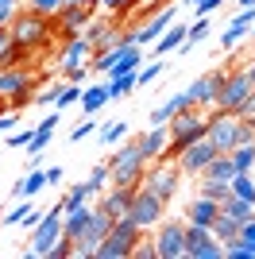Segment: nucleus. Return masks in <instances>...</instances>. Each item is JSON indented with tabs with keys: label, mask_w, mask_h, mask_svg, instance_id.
<instances>
[{
	"label": "nucleus",
	"mask_w": 255,
	"mask_h": 259,
	"mask_svg": "<svg viewBox=\"0 0 255 259\" xmlns=\"http://www.w3.org/2000/svg\"><path fill=\"white\" fill-rule=\"evenodd\" d=\"M205 128H209V116H201L197 108H182V112H174V116L166 120L170 143H166V151H162V159H178L193 140H201V136H205Z\"/></svg>",
	"instance_id": "obj_1"
},
{
	"label": "nucleus",
	"mask_w": 255,
	"mask_h": 259,
	"mask_svg": "<svg viewBox=\"0 0 255 259\" xmlns=\"http://www.w3.org/2000/svg\"><path fill=\"white\" fill-rule=\"evenodd\" d=\"M108 186H139L143 182V174H147V159L139 151V143H124L116 151L108 155Z\"/></svg>",
	"instance_id": "obj_2"
},
{
	"label": "nucleus",
	"mask_w": 255,
	"mask_h": 259,
	"mask_svg": "<svg viewBox=\"0 0 255 259\" xmlns=\"http://www.w3.org/2000/svg\"><path fill=\"white\" fill-rule=\"evenodd\" d=\"M139 236H143V228L132 217H116L112 228H108V236L97 244L93 259H132V248L139 244Z\"/></svg>",
	"instance_id": "obj_3"
},
{
	"label": "nucleus",
	"mask_w": 255,
	"mask_h": 259,
	"mask_svg": "<svg viewBox=\"0 0 255 259\" xmlns=\"http://www.w3.org/2000/svg\"><path fill=\"white\" fill-rule=\"evenodd\" d=\"M8 31H12V39H16L20 47L35 51V47H42L47 39H51V20L39 16V12H31V8H23V12H16V16L8 20Z\"/></svg>",
	"instance_id": "obj_4"
},
{
	"label": "nucleus",
	"mask_w": 255,
	"mask_h": 259,
	"mask_svg": "<svg viewBox=\"0 0 255 259\" xmlns=\"http://www.w3.org/2000/svg\"><path fill=\"white\" fill-rule=\"evenodd\" d=\"M62 213H66L62 201H58L54 209H47V213H42V221L31 228V248L23 251L27 259H47V251L54 248V240L62 236Z\"/></svg>",
	"instance_id": "obj_5"
},
{
	"label": "nucleus",
	"mask_w": 255,
	"mask_h": 259,
	"mask_svg": "<svg viewBox=\"0 0 255 259\" xmlns=\"http://www.w3.org/2000/svg\"><path fill=\"white\" fill-rule=\"evenodd\" d=\"M155 251L159 259H186V221L162 217L155 225Z\"/></svg>",
	"instance_id": "obj_6"
},
{
	"label": "nucleus",
	"mask_w": 255,
	"mask_h": 259,
	"mask_svg": "<svg viewBox=\"0 0 255 259\" xmlns=\"http://www.w3.org/2000/svg\"><path fill=\"white\" fill-rule=\"evenodd\" d=\"M205 136H209V143L217 151H232L236 143H240V116H236V112H224V108H212Z\"/></svg>",
	"instance_id": "obj_7"
},
{
	"label": "nucleus",
	"mask_w": 255,
	"mask_h": 259,
	"mask_svg": "<svg viewBox=\"0 0 255 259\" xmlns=\"http://www.w3.org/2000/svg\"><path fill=\"white\" fill-rule=\"evenodd\" d=\"M182 178H186V174L178 170V162H170V159H159V166L143 174V182H139V186H143V190H151L155 197H162V201H170V197L178 194Z\"/></svg>",
	"instance_id": "obj_8"
},
{
	"label": "nucleus",
	"mask_w": 255,
	"mask_h": 259,
	"mask_svg": "<svg viewBox=\"0 0 255 259\" xmlns=\"http://www.w3.org/2000/svg\"><path fill=\"white\" fill-rule=\"evenodd\" d=\"M186 259H224V244L212 236V228L186 221Z\"/></svg>",
	"instance_id": "obj_9"
},
{
	"label": "nucleus",
	"mask_w": 255,
	"mask_h": 259,
	"mask_svg": "<svg viewBox=\"0 0 255 259\" xmlns=\"http://www.w3.org/2000/svg\"><path fill=\"white\" fill-rule=\"evenodd\" d=\"M251 77H247V70H228V77H224L221 93H217V108H224V112H240L244 108V101L251 97Z\"/></svg>",
	"instance_id": "obj_10"
},
{
	"label": "nucleus",
	"mask_w": 255,
	"mask_h": 259,
	"mask_svg": "<svg viewBox=\"0 0 255 259\" xmlns=\"http://www.w3.org/2000/svg\"><path fill=\"white\" fill-rule=\"evenodd\" d=\"M128 217H132V221H136V225L147 232V228H155L162 217H166V201H162V197H155L151 190H143V186H139L136 197H132V209H128Z\"/></svg>",
	"instance_id": "obj_11"
},
{
	"label": "nucleus",
	"mask_w": 255,
	"mask_h": 259,
	"mask_svg": "<svg viewBox=\"0 0 255 259\" xmlns=\"http://www.w3.org/2000/svg\"><path fill=\"white\" fill-rule=\"evenodd\" d=\"M31 74L23 66H0V97H8L12 108H23L31 101Z\"/></svg>",
	"instance_id": "obj_12"
},
{
	"label": "nucleus",
	"mask_w": 255,
	"mask_h": 259,
	"mask_svg": "<svg viewBox=\"0 0 255 259\" xmlns=\"http://www.w3.org/2000/svg\"><path fill=\"white\" fill-rule=\"evenodd\" d=\"M212 159H217V147L209 143V136H201V140H193L174 162H178V170L186 174V178H201V170L209 166Z\"/></svg>",
	"instance_id": "obj_13"
},
{
	"label": "nucleus",
	"mask_w": 255,
	"mask_h": 259,
	"mask_svg": "<svg viewBox=\"0 0 255 259\" xmlns=\"http://www.w3.org/2000/svg\"><path fill=\"white\" fill-rule=\"evenodd\" d=\"M170 23H174V4H166L162 12H155V16H147L143 23H136L132 31H128V43H136V47H147V43H155L162 31H166Z\"/></svg>",
	"instance_id": "obj_14"
},
{
	"label": "nucleus",
	"mask_w": 255,
	"mask_h": 259,
	"mask_svg": "<svg viewBox=\"0 0 255 259\" xmlns=\"http://www.w3.org/2000/svg\"><path fill=\"white\" fill-rule=\"evenodd\" d=\"M224 77H228V70H209V74L197 77V81L190 85V101H193V108H217V93H221Z\"/></svg>",
	"instance_id": "obj_15"
},
{
	"label": "nucleus",
	"mask_w": 255,
	"mask_h": 259,
	"mask_svg": "<svg viewBox=\"0 0 255 259\" xmlns=\"http://www.w3.org/2000/svg\"><path fill=\"white\" fill-rule=\"evenodd\" d=\"M136 190H139V186H105V190H101V197H97V209H105L112 221H116V217H128Z\"/></svg>",
	"instance_id": "obj_16"
},
{
	"label": "nucleus",
	"mask_w": 255,
	"mask_h": 259,
	"mask_svg": "<svg viewBox=\"0 0 255 259\" xmlns=\"http://www.w3.org/2000/svg\"><path fill=\"white\" fill-rule=\"evenodd\" d=\"M58 66H62V70H74V66H93V43H89L85 35H74V39L62 47V54H58Z\"/></svg>",
	"instance_id": "obj_17"
},
{
	"label": "nucleus",
	"mask_w": 255,
	"mask_h": 259,
	"mask_svg": "<svg viewBox=\"0 0 255 259\" xmlns=\"http://www.w3.org/2000/svg\"><path fill=\"white\" fill-rule=\"evenodd\" d=\"M136 143H139V151H143V159H147V162L162 159V151H166V143H170L166 124H159V128H151V124H147V132H139Z\"/></svg>",
	"instance_id": "obj_18"
},
{
	"label": "nucleus",
	"mask_w": 255,
	"mask_h": 259,
	"mask_svg": "<svg viewBox=\"0 0 255 259\" xmlns=\"http://www.w3.org/2000/svg\"><path fill=\"white\" fill-rule=\"evenodd\" d=\"M251 23H255V8H240V16H236V20L221 31V47H224V51H232V47L251 31Z\"/></svg>",
	"instance_id": "obj_19"
},
{
	"label": "nucleus",
	"mask_w": 255,
	"mask_h": 259,
	"mask_svg": "<svg viewBox=\"0 0 255 259\" xmlns=\"http://www.w3.org/2000/svg\"><path fill=\"white\" fill-rule=\"evenodd\" d=\"M217 217H221V201H209V197H201V194H197V201H190V209H186V221H190V225L212 228Z\"/></svg>",
	"instance_id": "obj_20"
},
{
	"label": "nucleus",
	"mask_w": 255,
	"mask_h": 259,
	"mask_svg": "<svg viewBox=\"0 0 255 259\" xmlns=\"http://www.w3.org/2000/svg\"><path fill=\"white\" fill-rule=\"evenodd\" d=\"M186 31H190V27H182V23H170L166 31L159 35V43H155V51H151L147 58H166V54H174L182 43H186Z\"/></svg>",
	"instance_id": "obj_21"
},
{
	"label": "nucleus",
	"mask_w": 255,
	"mask_h": 259,
	"mask_svg": "<svg viewBox=\"0 0 255 259\" xmlns=\"http://www.w3.org/2000/svg\"><path fill=\"white\" fill-rule=\"evenodd\" d=\"M232 174H236L232 155H228V151H217V159L201 170V178H209V182H232Z\"/></svg>",
	"instance_id": "obj_22"
},
{
	"label": "nucleus",
	"mask_w": 255,
	"mask_h": 259,
	"mask_svg": "<svg viewBox=\"0 0 255 259\" xmlns=\"http://www.w3.org/2000/svg\"><path fill=\"white\" fill-rule=\"evenodd\" d=\"M89 217H93V209H89V201H85L81 209H74V213H66V221H62V236L74 244L77 236H81L85 228H89Z\"/></svg>",
	"instance_id": "obj_23"
},
{
	"label": "nucleus",
	"mask_w": 255,
	"mask_h": 259,
	"mask_svg": "<svg viewBox=\"0 0 255 259\" xmlns=\"http://www.w3.org/2000/svg\"><path fill=\"white\" fill-rule=\"evenodd\" d=\"M209 31H212L209 16H197V20L190 23V31H186V43H182L178 51H182V54H190V51H193L197 43H205V39H209Z\"/></svg>",
	"instance_id": "obj_24"
},
{
	"label": "nucleus",
	"mask_w": 255,
	"mask_h": 259,
	"mask_svg": "<svg viewBox=\"0 0 255 259\" xmlns=\"http://www.w3.org/2000/svg\"><path fill=\"white\" fill-rule=\"evenodd\" d=\"M251 209H255L251 201H244V197H236V194L228 197V201H221V213H224V217H232L236 225H244V221H251V217H255Z\"/></svg>",
	"instance_id": "obj_25"
},
{
	"label": "nucleus",
	"mask_w": 255,
	"mask_h": 259,
	"mask_svg": "<svg viewBox=\"0 0 255 259\" xmlns=\"http://www.w3.org/2000/svg\"><path fill=\"white\" fill-rule=\"evenodd\" d=\"M108 101H112V97H108V85H93V89H81V101H77V105L93 116V112H101Z\"/></svg>",
	"instance_id": "obj_26"
},
{
	"label": "nucleus",
	"mask_w": 255,
	"mask_h": 259,
	"mask_svg": "<svg viewBox=\"0 0 255 259\" xmlns=\"http://www.w3.org/2000/svg\"><path fill=\"white\" fill-rule=\"evenodd\" d=\"M212 236H217V240L224 244V248H228V244H232V240L240 236V225H236L232 217H224V213H221L217 221H212Z\"/></svg>",
	"instance_id": "obj_27"
},
{
	"label": "nucleus",
	"mask_w": 255,
	"mask_h": 259,
	"mask_svg": "<svg viewBox=\"0 0 255 259\" xmlns=\"http://www.w3.org/2000/svg\"><path fill=\"white\" fill-rule=\"evenodd\" d=\"M228 186H232V194H236V197H244V201H251V205H255V182H251V170H236Z\"/></svg>",
	"instance_id": "obj_28"
},
{
	"label": "nucleus",
	"mask_w": 255,
	"mask_h": 259,
	"mask_svg": "<svg viewBox=\"0 0 255 259\" xmlns=\"http://www.w3.org/2000/svg\"><path fill=\"white\" fill-rule=\"evenodd\" d=\"M42 186H47V170L31 166V174H27V178H23V182L16 186V194H20V197H35V194L42 190Z\"/></svg>",
	"instance_id": "obj_29"
},
{
	"label": "nucleus",
	"mask_w": 255,
	"mask_h": 259,
	"mask_svg": "<svg viewBox=\"0 0 255 259\" xmlns=\"http://www.w3.org/2000/svg\"><path fill=\"white\" fill-rule=\"evenodd\" d=\"M132 89H139V85H136V74H116V77H108V97H112V101L128 97Z\"/></svg>",
	"instance_id": "obj_30"
},
{
	"label": "nucleus",
	"mask_w": 255,
	"mask_h": 259,
	"mask_svg": "<svg viewBox=\"0 0 255 259\" xmlns=\"http://www.w3.org/2000/svg\"><path fill=\"white\" fill-rule=\"evenodd\" d=\"M228 155H232L236 170H251V166H255V140H251V143H236Z\"/></svg>",
	"instance_id": "obj_31"
},
{
	"label": "nucleus",
	"mask_w": 255,
	"mask_h": 259,
	"mask_svg": "<svg viewBox=\"0 0 255 259\" xmlns=\"http://www.w3.org/2000/svg\"><path fill=\"white\" fill-rule=\"evenodd\" d=\"M201 197H209V201H228V197H232V186H228V182H209V178H201Z\"/></svg>",
	"instance_id": "obj_32"
},
{
	"label": "nucleus",
	"mask_w": 255,
	"mask_h": 259,
	"mask_svg": "<svg viewBox=\"0 0 255 259\" xmlns=\"http://www.w3.org/2000/svg\"><path fill=\"white\" fill-rule=\"evenodd\" d=\"M77 101H81V85H74V81H62V89H58V101H54V108L62 112V108L77 105Z\"/></svg>",
	"instance_id": "obj_33"
},
{
	"label": "nucleus",
	"mask_w": 255,
	"mask_h": 259,
	"mask_svg": "<svg viewBox=\"0 0 255 259\" xmlns=\"http://www.w3.org/2000/svg\"><path fill=\"white\" fill-rule=\"evenodd\" d=\"M162 70H166V66H162V58H155V62H147V66H139V70H136V85H151V81H159Z\"/></svg>",
	"instance_id": "obj_34"
},
{
	"label": "nucleus",
	"mask_w": 255,
	"mask_h": 259,
	"mask_svg": "<svg viewBox=\"0 0 255 259\" xmlns=\"http://www.w3.org/2000/svg\"><path fill=\"white\" fill-rule=\"evenodd\" d=\"M124 136H128V120H116V124H108V128L101 132V147H116Z\"/></svg>",
	"instance_id": "obj_35"
},
{
	"label": "nucleus",
	"mask_w": 255,
	"mask_h": 259,
	"mask_svg": "<svg viewBox=\"0 0 255 259\" xmlns=\"http://www.w3.org/2000/svg\"><path fill=\"white\" fill-rule=\"evenodd\" d=\"M62 4H66V0H27V8L39 12V16H47V20H51V16H58V12H62Z\"/></svg>",
	"instance_id": "obj_36"
},
{
	"label": "nucleus",
	"mask_w": 255,
	"mask_h": 259,
	"mask_svg": "<svg viewBox=\"0 0 255 259\" xmlns=\"http://www.w3.org/2000/svg\"><path fill=\"white\" fill-rule=\"evenodd\" d=\"M101 8H108L112 16H128V12L139 8V0H101Z\"/></svg>",
	"instance_id": "obj_37"
},
{
	"label": "nucleus",
	"mask_w": 255,
	"mask_h": 259,
	"mask_svg": "<svg viewBox=\"0 0 255 259\" xmlns=\"http://www.w3.org/2000/svg\"><path fill=\"white\" fill-rule=\"evenodd\" d=\"M51 136H54V132H42V128H35L31 143H27V155H42V151H47V143H51Z\"/></svg>",
	"instance_id": "obj_38"
},
{
	"label": "nucleus",
	"mask_w": 255,
	"mask_h": 259,
	"mask_svg": "<svg viewBox=\"0 0 255 259\" xmlns=\"http://www.w3.org/2000/svg\"><path fill=\"white\" fill-rule=\"evenodd\" d=\"M47 259H74V244H70L66 236H58V240H54V248L47 251Z\"/></svg>",
	"instance_id": "obj_39"
},
{
	"label": "nucleus",
	"mask_w": 255,
	"mask_h": 259,
	"mask_svg": "<svg viewBox=\"0 0 255 259\" xmlns=\"http://www.w3.org/2000/svg\"><path fill=\"white\" fill-rule=\"evenodd\" d=\"M132 259H159V251H155V240H143V236H139V244L132 248Z\"/></svg>",
	"instance_id": "obj_40"
},
{
	"label": "nucleus",
	"mask_w": 255,
	"mask_h": 259,
	"mask_svg": "<svg viewBox=\"0 0 255 259\" xmlns=\"http://www.w3.org/2000/svg\"><path fill=\"white\" fill-rule=\"evenodd\" d=\"M12 47H16V39H12L8 23H4V27H0V66H8V54H12Z\"/></svg>",
	"instance_id": "obj_41"
},
{
	"label": "nucleus",
	"mask_w": 255,
	"mask_h": 259,
	"mask_svg": "<svg viewBox=\"0 0 255 259\" xmlns=\"http://www.w3.org/2000/svg\"><path fill=\"white\" fill-rule=\"evenodd\" d=\"M31 136H35V128H16V132H8V147H27V143H31Z\"/></svg>",
	"instance_id": "obj_42"
},
{
	"label": "nucleus",
	"mask_w": 255,
	"mask_h": 259,
	"mask_svg": "<svg viewBox=\"0 0 255 259\" xmlns=\"http://www.w3.org/2000/svg\"><path fill=\"white\" fill-rule=\"evenodd\" d=\"M58 89H62V85H47L42 93H35V105H42V108H54V101H58Z\"/></svg>",
	"instance_id": "obj_43"
},
{
	"label": "nucleus",
	"mask_w": 255,
	"mask_h": 259,
	"mask_svg": "<svg viewBox=\"0 0 255 259\" xmlns=\"http://www.w3.org/2000/svg\"><path fill=\"white\" fill-rule=\"evenodd\" d=\"M31 213V205H27V201H23V205H16V209H8V213H4V225H23V217Z\"/></svg>",
	"instance_id": "obj_44"
},
{
	"label": "nucleus",
	"mask_w": 255,
	"mask_h": 259,
	"mask_svg": "<svg viewBox=\"0 0 255 259\" xmlns=\"http://www.w3.org/2000/svg\"><path fill=\"white\" fill-rule=\"evenodd\" d=\"M108 27H112V23H108V20H101V23H97V27H89V31H81L85 35V39H89V43H101V39H105V35H108Z\"/></svg>",
	"instance_id": "obj_45"
},
{
	"label": "nucleus",
	"mask_w": 255,
	"mask_h": 259,
	"mask_svg": "<svg viewBox=\"0 0 255 259\" xmlns=\"http://www.w3.org/2000/svg\"><path fill=\"white\" fill-rule=\"evenodd\" d=\"M89 70H93V66H74V70H62V77H66V81H74V85H81L85 77H89Z\"/></svg>",
	"instance_id": "obj_46"
},
{
	"label": "nucleus",
	"mask_w": 255,
	"mask_h": 259,
	"mask_svg": "<svg viewBox=\"0 0 255 259\" xmlns=\"http://www.w3.org/2000/svg\"><path fill=\"white\" fill-rule=\"evenodd\" d=\"M93 128H97L93 120H81V124H77V128H74V136H70V140H74V143H81V140H85V136H89V132H93Z\"/></svg>",
	"instance_id": "obj_47"
},
{
	"label": "nucleus",
	"mask_w": 255,
	"mask_h": 259,
	"mask_svg": "<svg viewBox=\"0 0 255 259\" xmlns=\"http://www.w3.org/2000/svg\"><path fill=\"white\" fill-rule=\"evenodd\" d=\"M16 16V0H0V23H8Z\"/></svg>",
	"instance_id": "obj_48"
},
{
	"label": "nucleus",
	"mask_w": 255,
	"mask_h": 259,
	"mask_svg": "<svg viewBox=\"0 0 255 259\" xmlns=\"http://www.w3.org/2000/svg\"><path fill=\"white\" fill-rule=\"evenodd\" d=\"M39 128H42V132H54V128H58V112H51V116H42V120H39Z\"/></svg>",
	"instance_id": "obj_49"
},
{
	"label": "nucleus",
	"mask_w": 255,
	"mask_h": 259,
	"mask_svg": "<svg viewBox=\"0 0 255 259\" xmlns=\"http://www.w3.org/2000/svg\"><path fill=\"white\" fill-rule=\"evenodd\" d=\"M240 236H244V240H255V217H251V221H244V225H240Z\"/></svg>",
	"instance_id": "obj_50"
},
{
	"label": "nucleus",
	"mask_w": 255,
	"mask_h": 259,
	"mask_svg": "<svg viewBox=\"0 0 255 259\" xmlns=\"http://www.w3.org/2000/svg\"><path fill=\"white\" fill-rule=\"evenodd\" d=\"M0 132H16V116H12V112L0 116Z\"/></svg>",
	"instance_id": "obj_51"
},
{
	"label": "nucleus",
	"mask_w": 255,
	"mask_h": 259,
	"mask_svg": "<svg viewBox=\"0 0 255 259\" xmlns=\"http://www.w3.org/2000/svg\"><path fill=\"white\" fill-rule=\"evenodd\" d=\"M39 221H42V213H35V209H31V213H27V217H23V225H27V228H35V225H39Z\"/></svg>",
	"instance_id": "obj_52"
},
{
	"label": "nucleus",
	"mask_w": 255,
	"mask_h": 259,
	"mask_svg": "<svg viewBox=\"0 0 255 259\" xmlns=\"http://www.w3.org/2000/svg\"><path fill=\"white\" fill-rule=\"evenodd\" d=\"M51 182H62V170H58V166H51V170H47V186Z\"/></svg>",
	"instance_id": "obj_53"
},
{
	"label": "nucleus",
	"mask_w": 255,
	"mask_h": 259,
	"mask_svg": "<svg viewBox=\"0 0 255 259\" xmlns=\"http://www.w3.org/2000/svg\"><path fill=\"white\" fill-rule=\"evenodd\" d=\"M247 70V77H251V85H255V58H251V66H244Z\"/></svg>",
	"instance_id": "obj_54"
},
{
	"label": "nucleus",
	"mask_w": 255,
	"mask_h": 259,
	"mask_svg": "<svg viewBox=\"0 0 255 259\" xmlns=\"http://www.w3.org/2000/svg\"><path fill=\"white\" fill-rule=\"evenodd\" d=\"M240 8H255V0H240Z\"/></svg>",
	"instance_id": "obj_55"
},
{
	"label": "nucleus",
	"mask_w": 255,
	"mask_h": 259,
	"mask_svg": "<svg viewBox=\"0 0 255 259\" xmlns=\"http://www.w3.org/2000/svg\"><path fill=\"white\" fill-rule=\"evenodd\" d=\"M186 4H197V0H186Z\"/></svg>",
	"instance_id": "obj_56"
},
{
	"label": "nucleus",
	"mask_w": 255,
	"mask_h": 259,
	"mask_svg": "<svg viewBox=\"0 0 255 259\" xmlns=\"http://www.w3.org/2000/svg\"><path fill=\"white\" fill-rule=\"evenodd\" d=\"M251 39H255V35H251Z\"/></svg>",
	"instance_id": "obj_57"
}]
</instances>
